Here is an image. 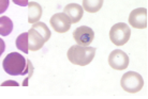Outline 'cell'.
I'll return each mask as SVG.
<instances>
[{"label":"cell","mask_w":148,"mask_h":99,"mask_svg":"<svg viewBox=\"0 0 148 99\" xmlns=\"http://www.w3.org/2000/svg\"><path fill=\"white\" fill-rule=\"evenodd\" d=\"M42 16V7L37 2L28 3V22L30 24H34L40 20Z\"/></svg>","instance_id":"cell-11"},{"label":"cell","mask_w":148,"mask_h":99,"mask_svg":"<svg viewBox=\"0 0 148 99\" xmlns=\"http://www.w3.org/2000/svg\"><path fill=\"white\" fill-rule=\"evenodd\" d=\"M129 24L135 29L147 28V10L145 7L133 10L129 15Z\"/></svg>","instance_id":"cell-7"},{"label":"cell","mask_w":148,"mask_h":99,"mask_svg":"<svg viewBox=\"0 0 148 99\" xmlns=\"http://www.w3.org/2000/svg\"><path fill=\"white\" fill-rule=\"evenodd\" d=\"M131 36V29L125 22L115 24L110 31V38L116 46H123L128 43Z\"/></svg>","instance_id":"cell-4"},{"label":"cell","mask_w":148,"mask_h":99,"mask_svg":"<svg viewBox=\"0 0 148 99\" xmlns=\"http://www.w3.org/2000/svg\"><path fill=\"white\" fill-rule=\"evenodd\" d=\"M15 4L21 5V7H27L29 3V0H12Z\"/></svg>","instance_id":"cell-17"},{"label":"cell","mask_w":148,"mask_h":99,"mask_svg":"<svg viewBox=\"0 0 148 99\" xmlns=\"http://www.w3.org/2000/svg\"><path fill=\"white\" fill-rule=\"evenodd\" d=\"M13 30V22L8 16L0 17V35L8 36Z\"/></svg>","instance_id":"cell-13"},{"label":"cell","mask_w":148,"mask_h":99,"mask_svg":"<svg viewBox=\"0 0 148 99\" xmlns=\"http://www.w3.org/2000/svg\"><path fill=\"white\" fill-rule=\"evenodd\" d=\"M47 40L37 29L31 27L28 32V48L30 51H37L44 46Z\"/></svg>","instance_id":"cell-9"},{"label":"cell","mask_w":148,"mask_h":99,"mask_svg":"<svg viewBox=\"0 0 148 99\" xmlns=\"http://www.w3.org/2000/svg\"><path fill=\"white\" fill-rule=\"evenodd\" d=\"M120 85L123 91L130 94H135L141 91L144 86L143 77L138 73L135 71H128L121 77Z\"/></svg>","instance_id":"cell-3"},{"label":"cell","mask_w":148,"mask_h":99,"mask_svg":"<svg viewBox=\"0 0 148 99\" xmlns=\"http://www.w3.org/2000/svg\"><path fill=\"white\" fill-rule=\"evenodd\" d=\"M10 0H0V14H2L8 10Z\"/></svg>","instance_id":"cell-16"},{"label":"cell","mask_w":148,"mask_h":99,"mask_svg":"<svg viewBox=\"0 0 148 99\" xmlns=\"http://www.w3.org/2000/svg\"><path fill=\"white\" fill-rule=\"evenodd\" d=\"M16 47L18 50L28 53L29 52V48H28V32H24L21 35L17 36L16 38Z\"/></svg>","instance_id":"cell-14"},{"label":"cell","mask_w":148,"mask_h":99,"mask_svg":"<svg viewBox=\"0 0 148 99\" xmlns=\"http://www.w3.org/2000/svg\"><path fill=\"white\" fill-rule=\"evenodd\" d=\"M32 28H34V29H37L39 32L43 35V36L45 37V40H49V37H51V30L48 29V27L45 25L44 22H34V26H32Z\"/></svg>","instance_id":"cell-15"},{"label":"cell","mask_w":148,"mask_h":99,"mask_svg":"<svg viewBox=\"0 0 148 99\" xmlns=\"http://www.w3.org/2000/svg\"><path fill=\"white\" fill-rule=\"evenodd\" d=\"M96 55V48L74 45L68 50V59L72 64L86 66L90 64Z\"/></svg>","instance_id":"cell-2"},{"label":"cell","mask_w":148,"mask_h":99,"mask_svg":"<svg viewBox=\"0 0 148 99\" xmlns=\"http://www.w3.org/2000/svg\"><path fill=\"white\" fill-rule=\"evenodd\" d=\"M108 64L116 70H123L129 65V57L120 49L113 50L108 55Z\"/></svg>","instance_id":"cell-5"},{"label":"cell","mask_w":148,"mask_h":99,"mask_svg":"<svg viewBox=\"0 0 148 99\" xmlns=\"http://www.w3.org/2000/svg\"><path fill=\"white\" fill-rule=\"evenodd\" d=\"M73 37L79 46H89L95 38V32L89 27L81 26L74 30Z\"/></svg>","instance_id":"cell-6"},{"label":"cell","mask_w":148,"mask_h":99,"mask_svg":"<svg viewBox=\"0 0 148 99\" xmlns=\"http://www.w3.org/2000/svg\"><path fill=\"white\" fill-rule=\"evenodd\" d=\"M103 5V0H83V9L88 13H97Z\"/></svg>","instance_id":"cell-12"},{"label":"cell","mask_w":148,"mask_h":99,"mask_svg":"<svg viewBox=\"0 0 148 99\" xmlns=\"http://www.w3.org/2000/svg\"><path fill=\"white\" fill-rule=\"evenodd\" d=\"M63 13L67 15L70 19L71 24H76L82 19L84 14V9L81 4L77 3H69L63 9Z\"/></svg>","instance_id":"cell-10"},{"label":"cell","mask_w":148,"mask_h":99,"mask_svg":"<svg viewBox=\"0 0 148 99\" xmlns=\"http://www.w3.org/2000/svg\"><path fill=\"white\" fill-rule=\"evenodd\" d=\"M4 50H5V43L2 38H0V57L4 52Z\"/></svg>","instance_id":"cell-18"},{"label":"cell","mask_w":148,"mask_h":99,"mask_svg":"<svg viewBox=\"0 0 148 99\" xmlns=\"http://www.w3.org/2000/svg\"><path fill=\"white\" fill-rule=\"evenodd\" d=\"M53 29L58 33H66L71 28V22L64 13H56L49 20Z\"/></svg>","instance_id":"cell-8"},{"label":"cell","mask_w":148,"mask_h":99,"mask_svg":"<svg viewBox=\"0 0 148 99\" xmlns=\"http://www.w3.org/2000/svg\"><path fill=\"white\" fill-rule=\"evenodd\" d=\"M30 62L18 52H11L4 58L2 67L10 76H25L29 71Z\"/></svg>","instance_id":"cell-1"}]
</instances>
